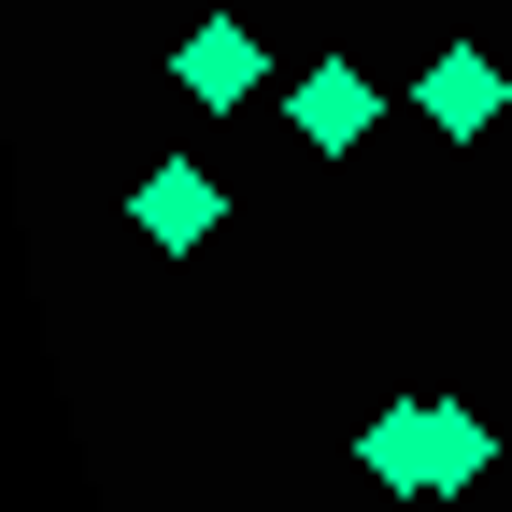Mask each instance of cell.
<instances>
[{
    "label": "cell",
    "mask_w": 512,
    "mask_h": 512,
    "mask_svg": "<svg viewBox=\"0 0 512 512\" xmlns=\"http://www.w3.org/2000/svg\"><path fill=\"white\" fill-rule=\"evenodd\" d=\"M356 456H370L384 498H456V484H484L498 427H484L470 399H384V413L356 427Z\"/></svg>",
    "instance_id": "1"
},
{
    "label": "cell",
    "mask_w": 512,
    "mask_h": 512,
    "mask_svg": "<svg viewBox=\"0 0 512 512\" xmlns=\"http://www.w3.org/2000/svg\"><path fill=\"white\" fill-rule=\"evenodd\" d=\"M128 228H143V242H157V256H200V242H214V228H228V185H214V171H200V157H157V171H143V185H128Z\"/></svg>",
    "instance_id": "2"
},
{
    "label": "cell",
    "mask_w": 512,
    "mask_h": 512,
    "mask_svg": "<svg viewBox=\"0 0 512 512\" xmlns=\"http://www.w3.org/2000/svg\"><path fill=\"white\" fill-rule=\"evenodd\" d=\"M413 114L441 128V143H484V128L512 114V72H498L484 43H441V57H427V86H413Z\"/></svg>",
    "instance_id": "3"
},
{
    "label": "cell",
    "mask_w": 512,
    "mask_h": 512,
    "mask_svg": "<svg viewBox=\"0 0 512 512\" xmlns=\"http://www.w3.org/2000/svg\"><path fill=\"white\" fill-rule=\"evenodd\" d=\"M256 72H271V43H256L242 15H200V29L171 43V86L200 100V114H242V100H256Z\"/></svg>",
    "instance_id": "4"
},
{
    "label": "cell",
    "mask_w": 512,
    "mask_h": 512,
    "mask_svg": "<svg viewBox=\"0 0 512 512\" xmlns=\"http://www.w3.org/2000/svg\"><path fill=\"white\" fill-rule=\"evenodd\" d=\"M370 114H384V100H370V72H356V57H313V72L285 86V128H299L313 157H356V143H370Z\"/></svg>",
    "instance_id": "5"
}]
</instances>
